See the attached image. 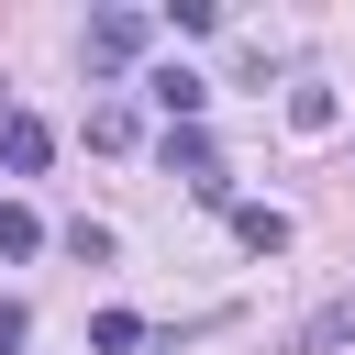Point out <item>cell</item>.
I'll return each instance as SVG.
<instances>
[{
	"label": "cell",
	"instance_id": "obj_1",
	"mask_svg": "<svg viewBox=\"0 0 355 355\" xmlns=\"http://www.w3.org/2000/svg\"><path fill=\"white\" fill-rule=\"evenodd\" d=\"M144 33H155L144 11H89V55H100V67H133V55H144Z\"/></svg>",
	"mask_w": 355,
	"mask_h": 355
},
{
	"label": "cell",
	"instance_id": "obj_2",
	"mask_svg": "<svg viewBox=\"0 0 355 355\" xmlns=\"http://www.w3.org/2000/svg\"><path fill=\"white\" fill-rule=\"evenodd\" d=\"M44 155H55V133H44L33 111H0V166H11V178H33Z\"/></svg>",
	"mask_w": 355,
	"mask_h": 355
},
{
	"label": "cell",
	"instance_id": "obj_3",
	"mask_svg": "<svg viewBox=\"0 0 355 355\" xmlns=\"http://www.w3.org/2000/svg\"><path fill=\"white\" fill-rule=\"evenodd\" d=\"M144 100H155L166 122H200V100H211V78H189V67H155V78H144Z\"/></svg>",
	"mask_w": 355,
	"mask_h": 355
},
{
	"label": "cell",
	"instance_id": "obj_4",
	"mask_svg": "<svg viewBox=\"0 0 355 355\" xmlns=\"http://www.w3.org/2000/svg\"><path fill=\"white\" fill-rule=\"evenodd\" d=\"M233 233H244L255 255H277V244H288V211H266V200H233Z\"/></svg>",
	"mask_w": 355,
	"mask_h": 355
},
{
	"label": "cell",
	"instance_id": "obj_5",
	"mask_svg": "<svg viewBox=\"0 0 355 355\" xmlns=\"http://www.w3.org/2000/svg\"><path fill=\"white\" fill-rule=\"evenodd\" d=\"M288 122H300V133H333L344 100H333V89H288Z\"/></svg>",
	"mask_w": 355,
	"mask_h": 355
},
{
	"label": "cell",
	"instance_id": "obj_6",
	"mask_svg": "<svg viewBox=\"0 0 355 355\" xmlns=\"http://www.w3.org/2000/svg\"><path fill=\"white\" fill-rule=\"evenodd\" d=\"M333 344H355V300H333V311L300 333V355H333Z\"/></svg>",
	"mask_w": 355,
	"mask_h": 355
},
{
	"label": "cell",
	"instance_id": "obj_7",
	"mask_svg": "<svg viewBox=\"0 0 355 355\" xmlns=\"http://www.w3.org/2000/svg\"><path fill=\"white\" fill-rule=\"evenodd\" d=\"M33 244H44V222H33L22 200H0V255H33Z\"/></svg>",
	"mask_w": 355,
	"mask_h": 355
},
{
	"label": "cell",
	"instance_id": "obj_8",
	"mask_svg": "<svg viewBox=\"0 0 355 355\" xmlns=\"http://www.w3.org/2000/svg\"><path fill=\"white\" fill-rule=\"evenodd\" d=\"M89 344H100V355H122V344H144V322H133V311H100V322H89Z\"/></svg>",
	"mask_w": 355,
	"mask_h": 355
}]
</instances>
